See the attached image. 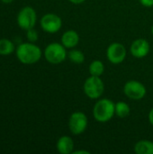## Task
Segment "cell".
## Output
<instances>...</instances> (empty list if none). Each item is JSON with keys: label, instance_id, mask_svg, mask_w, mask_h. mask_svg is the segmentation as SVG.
<instances>
[{"label": "cell", "instance_id": "obj_1", "mask_svg": "<svg viewBox=\"0 0 153 154\" xmlns=\"http://www.w3.org/2000/svg\"><path fill=\"white\" fill-rule=\"evenodd\" d=\"M16 56L23 64H33L40 60L41 57V51L37 45L32 42H25L17 47Z\"/></svg>", "mask_w": 153, "mask_h": 154}, {"label": "cell", "instance_id": "obj_2", "mask_svg": "<svg viewBox=\"0 0 153 154\" xmlns=\"http://www.w3.org/2000/svg\"><path fill=\"white\" fill-rule=\"evenodd\" d=\"M115 115V104L107 98L98 100L93 108L94 118L99 123L108 122Z\"/></svg>", "mask_w": 153, "mask_h": 154}, {"label": "cell", "instance_id": "obj_3", "mask_svg": "<svg viewBox=\"0 0 153 154\" xmlns=\"http://www.w3.org/2000/svg\"><path fill=\"white\" fill-rule=\"evenodd\" d=\"M83 88L87 97L91 99H97L103 95L105 86L100 77L90 76L86 79Z\"/></svg>", "mask_w": 153, "mask_h": 154}, {"label": "cell", "instance_id": "obj_4", "mask_svg": "<svg viewBox=\"0 0 153 154\" xmlns=\"http://www.w3.org/2000/svg\"><path fill=\"white\" fill-rule=\"evenodd\" d=\"M44 57L46 60L51 64H60L66 60V48L62 43L52 42L46 47L44 51Z\"/></svg>", "mask_w": 153, "mask_h": 154}, {"label": "cell", "instance_id": "obj_5", "mask_svg": "<svg viewBox=\"0 0 153 154\" xmlns=\"http://www.w3.org/2000/svg\"><path fill=\"white\" fill-rule=\"evenodd\" d=\"M37 15L35 10L31 6H25L21 9L17 15V23L22 29L27 31L34 27Z\"/></svg>", "mask_w": 153, "mask_h": 154}, {"label": "cell", "instance_id": "obj_6", "mask_svg": "<svg viewBox=\"0 0 153 154\" xmlns=\"http://www.w3.org/2000/svg\"><path fill=\"white\" fill-rule=\"evenodd\" d=\"M87 127V117L82 112H74L69 119V128L74 135L81 134Z\"/></svg>", "mask_w": 153, "mask_h": 154}, {"label": "cell", "instance_id": "obj_7", "mask_svg": "<svg viewBox=\"0 0 153 154\" xmlns=\"http://www.w3.org/2000/svg\"><path fill=\"white\" fill-rule=\"evenodd\" d=\"M124 92L125 96L133 100L142 99L146 95L145 86L137 80H129L124 87Z\"/></svg>", "mask_w": 153, "mask_h": 154}, {"label": "cell", "instance_id": "obj_8", "mask_svg": "<svg viewBox=\"0 0 153 154\" xmlns=\"http://www.w3.org/2000/svg\"><path fill=\"white\" fill-rule=\"evenodd\" d=\"M106 57L113 64L122 63L126 57V49L120 42H114L110 44L106 50Z\"/></svg>", "mask_w": 153, "mask_h": 154}, {"label": "cell", "instance_id": "obj_9", "mask_svg": "<svg viewBox=\"0 0 153 154\" xmlns=\"http://www.w3.org/2000/svg\"><path fill=\"white\" fill-rule=\"evenodd\" d=\"M62 21L60 17L55 14H47L41 19V26L43 31L49 33H55L61 28Z\"/></svg>", "mask_w": 153, "mask_h": 154}, {"label": "cell", "instance_id": "obj_10", "mask_svg": "<svg viewBox=\"0 0 153 154\" xmlns=\"http://www.w3.org/2000/svg\"><path fill=\"white\" fill-rule=\"evenodd\" d=\"M131 53L135 58H144L150 52V44L144 39H137L131 45Z\"/></svg>", "mask_w": 153, "mask_h": 154}, {"label": "cell", "instance_id": "obj_11", "mask_svg": "<svg viewBox=\"0 0 153 154\" xmlns=\"http://www.w3.org/2000/svg\"><path fill=\"white\" fill-rule=\"evenodd\" d=\"M79 42V35L74 30L65 32L61 36V43L66 49H72Z\"/></svg>", "mask_w": 153, "mask_h": 154}, {"label": "cell", "instance_id": "obj_12", "mask_svg": "<svg viewBox=\"0 0 153 154\" xmlns=\"http://www.w3.org/2000/svg\"><path fill=\"white\" fill-rule=\"evenodd\" d=\"M57 150L60 154H70L74 152V142L69 136H62L57 142Z\"/></svg>", "mask_w": 153, "mask_h": 154}, {"label": "cell", "instance_id": "obj_13", "mask_svg": "<svg viewBox=\"0 0 153 154\" xmlns=\"http://www.w3.org/2000/svg\"><path fill=\"white\" fill-rule=\"evenodd\" d=\"M136 154H153V143L148 140H141L134 145Z\"/></svg>", "mask_w": 153, "mask_h": 154}, {"label": "cell", "instance_id": "obj_14", "mask_svg": "<svg viewBox=\"0 0 153 154\" xmlns=\"http://www.w3.org/2000/svg\"><path fill=\"white\" fill-rule=\"evenodd\" d=\"M131 113V108L128 104L119 101L115 104V115L120 118H125Z\"/></svg>", "mask_w": 153, "mask_h": 154}, {"label": "cell", "instance_id": "obj_15", "mask_svg": "<svg viewBox=\"0 0 153 154\" xmlns=\"http://www.w3.org/2000/svg\"><path fill=\"white\" fill-rule=\"evenodd\" d=\"M104 70H105L104 63L98 60L92 61L89 65V73L91 76L100 77L104 73Z\"/></svg>", "mask_w": 153, "mask_h": 154}, {"label": "cell", "instance_id": "obj_16", "mask_svg": "<svg viewBox=\"0 0 153 154\" xmlns=\"http://www.w3.org/2000/svg\"><path fill=\"white\" fill-rule=\"evenodd\" d=\"M14 50V43L7 39H0V55H9Z\"/></svg>", "mask_w": 153, "mask_h": 154}, {"label": "cell", "instance_id": "obj_17", "mask_svg": "<svg viewBox=\"0 0 153 154\" xmlns=\"http://www.w3.org/2000/svg\"><path fill=\"white\" fill-rule=\"evenodd\" d=\"M69 58L71 62L76 64H81L85 60V55L81 51L72 50L69 52Z\"/></svg>", "mask_w": 153, "mask_h": 154}, {"label": "cell", "instance_id": "obj_18", "mask_svg": "<svg viewBox=\"0 0 153 154\" xmlns=\"http://www.w3.org/2000/svg\"><path fill=\"white\" fill-rule=\"evenodd\" d=\"M26 36H27V39L29 40L30 42H36L38 40V33L33 28H32L30 30H27Z\"/></svg>", "mask_w": 153, "mask_h": 154}, {"label": "cell", "instance_id": "obj_19", "mask_svg": "<svg viewBox=\"0 0 153 154\" xmlns=\"http://www.w3.org/2000/svg\"><path fill=\"white\" fill-rule=\"evenodd\" d=\"M139 1L145 7H151V6H153V0H139Z\"/></svg>", "mask_w": 153, "mask_h": 154}, {"label": "cell", "instance_id": "obj_20", "mask_svg": "<svg viewBox=\"0 0 153 154\" xmlns=\"http://www.w3.org/2000/svg\"><path fill=\"white\" fill-rule=\"evenodd\" d=\"M149 121H150L151 125L153 126V108L149 113Z\"/></svg>", "mask_w": 153, "mask_h": 154}, {"label": "cell", "instance_id": "obj_21", "mask_svg": "<svg viewBox=\"0 0 153 154\" xmlns=\"http://www.w3.org/2000/svg\"><path fill=\"white\" fill-rule=\"evenodd\" d=\"M69 2H71L72 4H74V5H79V4H82V3H84L86 0H69Z\"/></svg>", "mask_w": 153, "mask_h": 154}, {"label": "cell", "instance_id": "obj_22", "mask_svg": "<svg viewBox=\"0 0 153 154\" xmlns=\"http://www.w3.org/2000/svg\"><path fill=\"white\" fill-rule=\"evenodd\" d=\"M73 154H89V152L87 151H76V152H73Z\"/></svg>", "mask_w": 153, "mask_h": 154}, {"label": "cell", "instance_id": "obj_23", "mask_svg": "<svg viewBox=\"0 0 153 154\" xmlns=\"http://www.w3.org/2000/svg\"><path fill=\"white\" fill-rule=\"evenodd\" d=\"M3 3H5V4H10V3H12L14 0H1Z\"/></svg>", "mask_w": 153, "mask_h": 154}, {"label": "cell", "instance_id": "obj_24", "mask_svg": "<svg viewBox=\"0 0 153 154\" xmlns=\"http://www.w3.org/2000/svg\"><path fill=\"white\" fill-rule=\"evenodd\" d=\"M151 34L153 35V25H152V27H151Z\"/></svg>", "mask_w": 153, "mask_h": 154}]
</instances>
